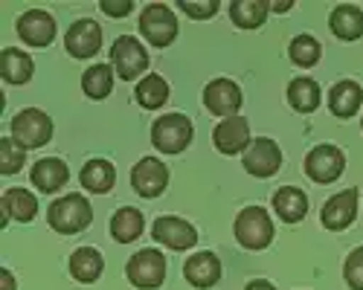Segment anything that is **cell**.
<instances>
[{"label":"cell","instance_id":"obj_1","mask_svg":"<svg viewBox=\"0 0 363 290\" xmlns=\"http://www.w3.org/2000/svg\"><path fill=\"white\" fill-rule=\"evenodd\" d=\"M47 218H50V226L55 232H62V236H73V232H82V229L90 226V221H94V209H90L87 197L65 195V197L52 200Z\"/></svg>","mask_w":363,"mask_h":290},{"label":"cell","instance_id":"obj_2","mask_svg":"<svg viewBox=\"0 0 363 290\" xmlns=\"http://www.w3.org/2000/svg\"><path fill=\"white\" fill-rule=\"evenodd\" d=\"M192 134H195V128L189 122V116H184V113H166L151 125V142H155V149L163 154L186 151V145L192 142Z\"/></svg>","mask_w":363,"mask_h":290},{"label":"cell","instance_id":"obj_3","mask_svg":"<svg viewBox=\"0 0 363 290\" xmlns=\"http://www.w3.org/2000/svg\"><path fill=\"white\" fill-rule=\"evenodd\" d=\"M235 241L245 250H264L274 238V224H270V215L259 207H247L241 209L235 218Z\"/></svg>","mask_w":363,"mask_h":290},{"label":"cell","instance_id":"obj_4","mask_svg":"<svg viewBox=\"0 0 363 290\" xmlns=\"http://www.w3.org/2000/svg\"><path fill=\"white\" fill-rule=\"evenodd\" d=\"M52 137V120L38 110V108H26L12 120V139L21 149H41Z\"/></svg>","mask_w":363,"mask_h":290},{"label":"cell","instance_id":"obj_5","mask_svg":"<svg viewBox=\"0 0 363 290\" xmlns=\"http://www.w3.org/2000/svg\"><path fill=\"white\" fill-rule=\"evenodd\" d=\"M166 255L160 250H140L128 258V267H125V276L134 287H143V290H155L163 284L166 279Z\"/></svg>","mask_w":363,"mask_h":290},{"label":"cell","instance_id":"obj_6","mask_svg":"<svg viewBox=\"0 0 363 290\" xmlns=\"http://www.w3.org/2000/svg\"><path fill=\"white\" fill-rule=\"evenodd\" d=\"M140 33L151 47H169L177 35V18L166 4H148L140 15Z\"/></svg>","mask_w":363,"mask_h":290},{"label":"cell","instance_id":"obj_7","mask_svg":"<svg viewBox=\"0 0 363 290\" xmlns=\"http://www.w3.org/2000/svg\"><path fill=\"white\" fill-rule=\"evenodd\" d=\"M111 64L116 70V76L123 79V81H131L137 79L140 73H145L148 67V52L145 47L131 38V35H123V38H116V44L111 47Z\"/></svg>","mask_w":363,"mask_h":290},{"label":"cell","instance_id":"obj_8","mask_svg":"<svg viewBox=\"0 0 363 290\" xmlns=\"http://www.w3.org/2000/svg\"><path fill=\"white\" fill-rule=\"evenodd\" d=\"M346 168V157L337 145H317L306 157V174L314 183H335Z\"/></svg>","mask_w":363,"mask_h":290},{"label":"cell","instance_id":"obj_9","mask_svg":"<svg viewBox=\"0 0 363 290\" xmlns=\"http://www.w3.org/2000/svg\"><path fill=\"white\" fill-rule=\"evenodd\" d=\"M282 166V151L270 137H259L245 151V168L253 178H274Z\"/></svg>","mask_w":363,"mask_h":290},{"label":"cell","instance_id":"obj_10","mask_svg":"<svg viewBox=\"0 0 363 290\" xmlns=\"http://www.w3.org/2000/svg\"><path fill=\"white\" fill-rule=\"evenodd\" d=\"M151 236H155L157 244H166L169 250H192L195 241H198V232L189 221L184 218H174V215H163L155 221V226H151Z\"/></svg>","mask_w":363,"mask_h":290},{"label":"cell","instance_id":"obj_11","mask_svg":"<svg viewBox=\"0 0 363 290\" xmlns=\"http://www.w3.org/2000/svg\"><path fill=\"white\" fill-rule=\"evenodd\" d=\"M241 102H245V96H241V87L233 81V79H216V81H209L206 84V91H203V105L209 113H216V116H235Z\"/></svg>","mask_w":363,"mask_h":290},{"label":"cell","instance_id":"obj_12","mask_svg":"<svg viewBox=\"0 0 363 290\" xmlns=\"http://www.w3.org/2000/svg\"><path fill=\"white\" fill-rule=\"evenodd\" d=\"M169 183V168L166 163H160L157 157H143L134 168H131V186L137 189V195L143 197H157L163 195Z\"/></svg>","mask_w":363,"mask_h":290},{"label":"cell","instance_id":"obj_13","mask_svg":"<svg viewBox=\"0 0 363 290\" xmlns=\"http://www.w3.org/2000/svg\"><path fill=\"white\" fill-rule=\"evenodd\" d=\"M213 142L221 154H238V151H247L250 149V125L245 116H227L221 120L213 131Z\"/></svg>","mask_w":363,"mask_h":290},{"label":"cell","instance_id":"obj_14","mask_svg":"<svg viewBox=\"0 0 363 290\" xmlns=\"http://www.w3.org/2000/svg\"><path fill=\"white\" fill-rule=\"evenodd\" d=\"M99 44H102V29L96 21H90V18H82L76 21L70 29H67V35H65V47L73 58H90V55H96L99 52Z\"/></svg>","mask_w":363,"mask_h":290},{"label":"cell","instance_id":"obj_15","mask_svg":"<svg viewBox=\"0 0 363 290\" xmlns=\"http://www.w3.org/2000/svg\"><path fill=\"white\" fill-rule=\"evenodd\" d=\"M357 215V189H343L337 195H331L323 207V226L331 232L346 229Z\"/></svg>","mask_w":363,"mask_h":290},{"label":"cell","instance_id":"obj_16","mask_svg":"<svg viewBox=\"0 0 363 290\" xmlns=\"http://www.w3.org/2000/svg\"><path fill=\"white\" fill-rule=\"evenodd\" d=\"M18 35L29 47H47L55 38V21L44 9H29L18 18Z\"/></svg>","mask_w":363,"mask_h":290},{"label":"cell","instance_id":"obj_17","mask_svg":"<svg viewBox=\"0 0 363 290\" xmlns=\"http://www.w3.org/2000/svg\"><path fill=\"white\" fill-rule=\"evenodd\" d=\"M184 276H186V282L192 287H201V290L203 287H213L221 279V261L213 253H195V255L186 258Z\"/></svg>","mask_w":363,"mask_h":290},{"label":"cell","instance_id":"obj_18","mask_svg":"<svg viewBox=\"0 0 363 290\" xmlns=\"http://www.w3.org/2000/svg\"><path fill=\"white\" fill-rule=\"evenodd\" d=\"M29 178H33V186H38L44 195H52L58 189H65V183L70 180V168L58 157H44L33 166Z\"/></svg>","mask_w":363,"mask_h":290},{"label":"cell","instance_id":"obj_19","mask_svg":"<svg viewBox=\"0 0 363 290\" xmlns=\"http://www.w3.org/2000/svg\"><path fill=\"white\" fill-rule=\"evenodd\" d=\"M363 105V91H360V84L343 79L337 81L335 87H331V93H328V108L335 116H340V120H349V116L357 113V108Z\"/></svg>","mask_w":363,"mask_h":290},{"label":"cell","instance_id":"obj_20","mask_svg":"<svg viewBox=\"0 0 363 290\" xmlns=\"http://www.w3.org/2000/svg\"><path fill=\"white\" fill-rule=\"evenodd\" d=\"M33 73H35V62L23 50H15V47L4 50V55H0V76H4V81L23 84L33 79Z\"/></svg>","mask_w":363,"mask_h":290},{"label":"cell","instance_id":"obj_21","mask_svg":"<svg viewBox=\"0 0 363 290\" xmlns=\"http://www.w3.org/2000/svg\"><path fill=\"white\" fill-rule=\"evenodd\" d=\"M331 33H335L340 41H357L363 35V12L352 4H340L331 12Z\"/></svg>","mask_w":363,"mask_h":290},{"label":"cell","instance_id":"obj_22","mask_svg":"<svg viewBox=\"0 0 363 290\" xmlns=\"http://www.w3.org/2000/svg\"><path fill=\"white\" fill-rule=\"evenodd\" d=\"M274 209L285 224H299L302 218L308 215V197L302 195L299 189H294V186H282L274 195Z\"/></svg>","mask_w":363,"mask_h":290},{"label":"cell","instance_id":"obj_23","mask_svg":"<svg viewBox=\"0 0 363 290\" xmlns=\"http://www.w3.org/2000/svg\"><path fill=\"white\" fill-rule=\"evenodd\" d=\"M102 267H105V261H102L99 250H94V247H79V250L70 255V273H73V279L82 282V284L96 282L99 273H102Z\"/></svg>","mask_w":363,"mask_h":290},{"label":"cell","instance_id":"obj_24","mask_svg":"<svg viewBox=\"0 0 363 290\" xmlns=\"http://www.w3.org/2000/svg\"><path fill=\"white\" fill-rule=\"evenodd\" d=\"M140 232H143V212L140 209L123 207V209L113 212V218H111V236H113V241L131 244V241L140 238Z\"/></svg>","mask_w":363,"mask_h":290},{"label":"cell","instance_id":"obj_25","mask_svg":"<svg viewBox=\"0 0 363 290\" xmlns=\"http://www.w3.org/2000/svg\"><path fill=\"white\" fill-rule=\"evenodd\" d=\"M79 180H82V186L87 192L105 195V192H111V186L116 180V171H113V166L108 160H87L82 174H79Z\"/></svg>","mask_w":363,"mask_h":290},{"label":"cell","instance_id":"obj_26","mask_svg":"<svg viewBox=\"0 0 363 290\" xmlns=\"http://www.w3.org/2000/svg\"><path fill=\"white\" fill-rule=\"evenodd\" d=\"M288 102H291V108L299 110V113L317 110V105H320V84H317L314 79H308V76L294 79V81L288 84Z\"/></svg>","mask_w":363,"mask_h":290},{"label":"cell","instance_id":"obj_27","mask_svg":"<svg viewBox=\"0 0 363 290\" xmlns=\"http://www.w3.org/2000/svg\"><path fill=\"white\" fill-rule=\"evenodd\" d=\"M267 9L270 6L264 4V0H233L230 4V18L241 29H256V26L264 23Z\"/></svg>","mask_w":363,"mask_h":290},{"label":"cell","instance_id":"obj_28","mask_svg":"<svg viewBox=\"0 0 363 290\" xmlns=\"http://www.w3.org/2000/svg\"><path fill=\"white\" fill-rule=\"evenodd\" d=\"M166 99H169V84H166L163 76L148 73V76L137 84V102H140L145 110H157V108H163Z\"/></svg>","mask_w":363,"mask_h":290},{"label":"cell","instance_id":"obj_29","mask_svg":"<svg viewBox=\"0 0 363 290\" xmlns=\"http://www.w3.org/2000/svg\"><path fill=\"white\" fill-rule=\"evenodd\" d=\"M4 209L9 212V218L26 224V221L35 218L38 200H35V195H29L26 189H9V192H4Z\"/></svg>","mask_w":363,"mask_h":290},{"label":"cell","instance_id":"obj_30","mask_svg":"<svg viewBox=\"0 0 363 290\" xmlns=\"http://www.w3.org/2000/svg\"><path fill=\"white\" fill-rule=\"evenodd\" d=\"M113 87V73L108 64H94L87 67L84 76H82V91L90 96V99H105Z\"/></svg>","mask_w":363,"mask_h":290},{"label":"cell","instance_id":"obj_31","mask_svg":"<svg viewBox=\"0 0 363 290\" xmlns=\"http://www.w3.org/2000/svg\"><path fill=\"white\" fill-rule=\"evenodd\" d=\"M288 52H291V62L296 64V67H314L317 62H320V41L314 38V35H296L294 41H291V47H288Z\"/></svg>","mask_w":363,"mask_h":290},{"label":"cell","instance_id":"obj_32","mask_svg":"<svg viewBox=\"0 0 363 290\" xmlns=\"http://www.w3.org/2000/svg\"><path fill=\"white\" fill-rule=\"evenodd\" d=\"M26 149H21V145L9 137H4L0 139V174H15V171H21V166H23V160H26V154H23Z\"/></svg>","mask_w":363,"mask_h":290},{"label":"cell","instance_id":"obj_33","mask_svg":"<svg viewBox=\"0 0 363 290\" xmlns=\"http://www.w3.org/2000/svg\"><path fill=\"white\" fill-rule=\"evenodd\" d=\"M343 276H346V284L352 290H363V247L349 253L346 265H343Z\"/></svg>","mask_w":363,"mask_h":290},{"label":"cell","instance_id":"obj_34","mask_svg":"<svg viewBox=\"0 0 363 290\" xmlns=\"http://www.w3.org/2000/svg\"><path fill=\"white\" fill-rule=\"evenodd\" d=\"M177 9L186 12L189 18H198V21H206L218 12V0H177Z\"/></svg>","mask_w":363,"mask_h":290},{"label":"cell","instance_id":"obj_35","mask_svg":"<svg viewBox=\"0 0 363 290\" xmlns=\"http://www.w3.org/2000/svg\"><path fill=\"white\" fill-rule=\"evenodd\" d=\"M131 9H134L131 0H119V4H113V0H102V12L111 15V18H125Z\"/></svg>","mask_w":363,"mask_h":290},{"label":"cell","instance_id":"obj_36","mask_svg":"<svg viewBox=\"0 0 363 290\" xmlns=\"http://www.w3.org/2000/svg\"><path fill=\"white\" fill-rule=\"evenodd\" d=\"M0 290H15V276L6 267L0 270Z\"/></svg>","mask_w":363,"mask_h":290},{"label":"cell","instance_id":"obj_37","mask_svg":"<svg viewBox=\"0 0 363 290\" xmlns=\"http://www.w3.org/2000/svg\"><path fill=\"white\" fill-rule=\"evenodd\" d=\"M245 290H277V287L270 284V282H264V279H256V282H250Z\"/></svg>","mask_w":363,"mask_h":290},{"label":"cell","instance_id":"obj_38","mask_svg":"<svg viewBox=\"0 0 363 290\" xmlns=\"http://www.w3.org/2000/svg\"><path fill=\"white\" fill-rule=\"evenodd\" d=\"M294 4H291V0H285V4H274V6H270V9H274V12H288Z\"/></svg>","mask_w":363,"mask_h":290},{"label":"cell","instance_id":"obj_39","mask_svg":"<svg viewBox=\"0 0 363 290\" xmlns=\"http://www.w3.org/2000/svg\"><path fill=\"white\" fill-rule=\"evenodd\" d=\"M360 128H363V116H360Z\"/></svg>","mask_w":363,"mask_h":290}]
</instances>
